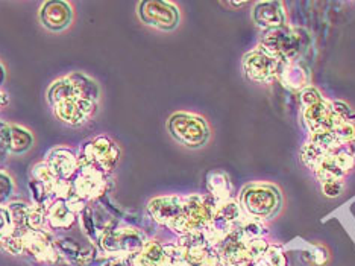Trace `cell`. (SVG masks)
I'll return each instance as SVG.
<instances>
[{"mask_svg": "<svg viewBox=\"0 0 355 266\" xmlns=\"http://www.w3.org/2000/svg\"><path fill=\"white\" fill-rule=\"evenodd\" d=\"M239 204L249 219L264 221L278 212L281 206V193L273 184L252 183L241 189Z\"/></svg>", "mask_w": 355, "mask_h": 266, "instance_id": "obj_1", "label": "cell"}, {"mask_svg": "<svg viewBox=\"0 0 355 266\" xmlns=\"http://www.w3.org/2000/svg\"><path fill=\"white\" fill-rule=\"evenodd\" d=\"M217 201L209 195H193L184 197V215L178 225L176 235L185 236L191 233H204L213 222V217L217 208Z\"/></svg>", "mask_w": 355, "mask_h": 266, "instance_id": "obj_2", "label": "cell"}, {"mask_svg": "<svg viewBox=\"0 0 355 266\" xmlns=\"http://www.w3.org/2000/svg\"><path fill=\"white\" fill-rule=\"evenodd\" d=\"M120 154V147L111 137L98 135L80 144L78 160L79 166H93L111 176L119 165Z\"/></svg>", "mask_w": 355, "mask_h": 266, "instance_id": "obj_3", "label": "cell"}, {"mask_svg": "<svg viewBox=\"0 0 355 266\" xmlns=\"http://www.w3.org/2000/svg\"><path fill=\"white\" fill-rule=\"evenodd\" d=\"M167 130L173 139L185 148L196 149L204 147L209 139V126L202 116L193 113H175L167 120Z\"/></svg>", "mask_w": 355, "mask_h": 266, "instance_id": "obj_4", "label": "cell"}, {"mask_svg": "<svg viewBox=\"0 0 355 266\" xmlns=\"http://www.w3.org/2000/svg\"><path fill=\"white\" fill-rule=\"evenodd\" d=\"M148 240V236L141 230L134 227H120L119 225L117 228L102 236L98 248L108 259H114V257L126 259V257L141 251Z\"/></svg>", "mask_w": 355, "mask_h": 266, "instance_id": "obj_5", "label": "cell"}, {"mask_svg": "<svg viewBox=\"0 0 355 266\" xmlns=\"http://www.w3.org/2000/svg\"><path fill=\"white\" fill-rule=\"evenodd\" d=\"M286 64L287 61L279 60L261 43L243 56L245 75L258 84H270L275 79H279Z\"/></svg>", "mask_w": 355, "mask_h": 266, "instance_id": "obj_6", "label": "cell"}, {"mask_svg": "<svg viewBox=\"0 0 355 266\" xmlns=\"http://www.w3.org/2000/svg\"><path fill=\"white\" fill-rule=\"evenodd\" d=\"M110 178L111 176L103 174L99 169L85 165L79 166V171L71 178V186H73L76 197L90 204L108 195Z\"/></svg>", "mask_w": 355, "mask_h": 266, "instance_id": "obj_7", "label": "cell"}, {"mask_svg": "<svg viewBox=\"0 0 355 266\" xmlns=\"http://www.w3.org/2000/svg\"><path fill=\"white\" fill-rule=\"evenodd\" d=\"M139 17L150 28L173 31L180 25V10L173 2L164 0H144L139 3Z\"/></svg>", "mask_w": 355, "mask_h": 266, "instance_id": "obj_8", "label": "cell"}, {"mask_svg": "<svg viewBox=\"0 0 355 266\" xmlns=\"http://www.w3.org/2000/svg\"><path fill=\"white\" fill-rule=\"evenodd\" d=\"M261 44L279 60L293 63L295 56L302 51V35L292 28L282 26L278 29L266 31Z\"/></svg>", "mask_w": 355, "mask_h": 266, "instance_id": "obj_9", "label": "cell"}, {"mask_svg": "<svg viewBox=\"0 0 355 266\" xmlns=\"http://www.w3.org/2000/svg\"><path fill=\"white\" fill-rule=\"evenodd\" d=\"M148 213L157 224L176 231L184 215V197L166 195L149 201Z\"/></svg>", "mask_w": 355, "mask_h": 266, "instance_id": "obj_10", "label": "cell"}, {"mask_svg": "<svg viewBox=\"0 0 355 266\" xmlns=\"http://www.w3.org/2000/svg\"><path fill=\"white\" fill-rule=\"evenodd\" d=\"M52 113L61 124L71 128H79L90 122L94 117L96 113H98V102L80 98L64 101L53 106Z\"/></svg>", "mask_w": 355, "mask_h": 266, "instance_id": "obj_11", "label": "cell"}, {"mask_svg": "<svg viewBox=\"0 0 355 266\" xmlns=\"http://www.w3.org/2000/svg\"><path fill=\"white\" fill-rule=\"evenodd\" d=\"M53 244L62 262L78 266L92 265L98 254V247L92 242H83L73 236H53Z\"/></svg>", "mask_w": 355, "mask_h": 266, "instance_id": "obj_12", "label": "cell"}, {"mask_svg": "<svg viewBox=\"0 0 355 266\" xmlns=\"http://www.w3.org/2000/svg\"><path fill=\"white\" fill-rule=\"evenodd\" d=\"M23 242H25V254L31 256L35 262L51 265L62 262L55 248L52 233L47 231L46 228L34 231L29 230Z\"/></svg>", "mask_w": 355, "mask_h": 266, "instance_id": "obj_13", "label": "cell"}, {"mask_svg": "<svg viewBox=\"0 0 355 266\" xmlns=\"http://www.w3.org/2000/svg\"><path fill=\"white\" fill-rule=\"evenodd\" d=\"M304 120L311 134L318 131H333L337 125L348 119L338 116L333 108V102L324 99L309 108H304Z\"/></svg>", "mask_w": 355, "mask_h": 266, "instance_id": "obj_14", "label": "cell"}, {"mask_svg": "<svg viewBox=\"0 0 355 266\" xmlns=\"http://www.w3.org/2000/svg\"><path fill=\"white\" fill-rule=\"evenodd\" d=\"M40 22L52 32L67 29L73 20V8L66 0H47L40 8Z\"/></svg>", "mask_w": 355, "mask_h": 266, "instance_id": "obj_15", "label": "cell"}, {"mask_svg": "<svg viewBox=\"0 0 355 266\" xmlns=\"http://www.w3.org/2000/svg\"><path fill=\"white\" fill-rule=\"evenodd\" d=\"M44 161L49 165L51 171L58 180H71L79 171L78 152L66 147L52 148L46 154Z\"/></svg>", "mask_w": 355, "mask_h": 266, "instance_id": "obj_16", "label": "cell"}, {"mask_svg": "<svg viewBox=\"0 0 355 266\" xmlns=\"http://www.w3.org/2000/svg\"><path fill=\"white\" fill-rule=\"evenodd\" d=\"M252 19L258 28L272 31L286 26V11L281 2H258L254 6Z\"/></svg>", "mask_w": 355, "mask_h": 266, "instance_id": "obj_17", "label": "cell"}, {"mask_svg": "<svg viewBox=\"0 0 355 266\" xmlns=\"http://www.w3.org/2000/svg\"><path fill=\"white\" fill-rule=\"evenodd\" d=\"M78 221V215L64 199H55L46 210V228L51 231H67Z\"/></svg>", "mask_w": 355, "mask_h": 266, "instance_id": "obj_18", "label": "cell"}, {"mask_svg": "<svg viewBox=\"0 0 355 266\" xmlns=\"http://www.w3.org/2000/svg\"><path fill=\"white\" fill-rule=\"evenodd\" d=\"M129 266H168L164 247L158 240H148L141 251L126 257Z\"/></svg>", "mask_w": 355, "mask_h": 266, "instance_id": "obj_19", "label": "cell"}, {"mask_svg": "<svg viewBox=\"0 0 355 266\" xmlns=\"http://www.w3.org/2000/svg\"><path fill=\"white\" fill-rule=\"evenodd\" d=\"M207 189L208 195L213 197L217 203H223V201L231 199L232 183L230 180V176L225 172H209L207 176Z\"/></svg>", "mask_w": 355, "mask_h": 266, "instance_id": "obj_20", "label": "cell"}, {"mask_svg": "<svg viewBox=\"0 0 355 266\" xmlns=\"http://www.w3.org/2000/svg\"><path fill=\"white\" fill-rule=\"evenodd\" d=\"M67 76L71 81V84H73L76 88L78 98L85 99V101L99 102L101 88L93 78L87 76L85 74H83V72H71V74H69Z\"/></svg>", "mask_w": 355, "mask_h": 266, "instance_id": "obj_21", "label": "cell"}, {"mask_svg": "<svg viewBox=\"0 0 355 266\" xmlns=\"http://www.w3.org/2000/svg\"><path fill=\"white\" fill-rule=\"evenodd\" d=\"M78 93L75 85L71 84V81L69 76H62L60 79H56L55 83L49 87V90L46 93V99L49 102V106L53 107L56 103L64 102V101H70V99H76Z\"/></svg>", "mask_w": 355, "mask_h": 266, "instance_id": "obj_22", "label": "cell"}, {"mask_svg": "<svg viewBox=\"0 0 355 266\" xmlns=\"http://www.w3.org/2000/svg\"><path fill=\"white\" fill-rule=\"evenodd\" d=\"M28 231L29 230L26 227H14L12 225L10 231L0 239V249L10 256L25 254V242H23V239H25Z\"/></svg>", "mask_w": 355, "mask_h": 266, "instance_id": "obj_23", "label": "cell"}, {"mask_svg": "<svg viewBox=\"0 0 355 266\" xmlns=\"http://www.w3.org/2000/svg\"><path fill=\"white\" fill-rule=\"evenodd\" d=\"M279 81L284 87L290 88L292 92H297V90H304L309 85H306V74L305 70L300 66H296L295 63H287L284 69H282L281 75H279Z\"/></svg>", "mask_w": 355, "mask_h": 266, "instance_id": "obj_24", "label": "cell"}, {"mask_svg": "<svg viewBox=\"0 0 355 266\" xmlns=\"http://www.w3.org/2000/svg\"><path fill=\"white\" fill-rule=\"evenodd\" d=\"M34 147V134L21 125H11V154H25Z\"/></svg>", "mask_w": 355, "mask_h": 266, "instance_id": "obj_25", "label": "cell"}, {"mask_svg": "<svg viewBox=\"0 0 355 266\" xmlns=\"http://www.w3.org/2000/svg\"><path fill=\"white\" fill-rule=\"evenodd\" d=\"M31 207L32 206H29L28 203H21V201H11L6 206L14 227H26V219L31 212Z\"/></svg>", "mask_w": 355, "mask_h": 266, "instance_id": "obj_26", "label": "cell"}, {"mask_svg": "<svg viewBox=\"0 0 355 266\" xmlns=\"http://www.w3.org/2000/svg\"><path fill=\"white\" fill-rule=\"evenodd\" d=\"M15 195V183L12 176L0 169V207H6Z\"/></svg>", "mask_w": 355, "mask_h": 266, "instance_id": "obj_27", "label": "cell"}, {"mask_svg": "<svg viewBox=\"0 0 355 266\" xmlns=\"http://www.w3.org/2000/svg\"><path fill=\"white\" fill-rule=\"evenodd\" d=\"M26 228L31 231L46 228V208L37 206L31 207V212L26 219Z\"/></svg>", "mask_w": 355, "mask_h": 266, "instance_id": "obj_28", "label": "cell"}, {"mask_svg": "<svg viewBox=\"0 0 355 266\" xmlns=\"http://www.w3.org/2000/svg\"><path fill=\"white\" fill-rule=\"evenodd\" d=\"M333 131L342 143L355 139V124L349 122V120H345L340 125H337Z\"/></svg>", "mask_w": 355, "mask_h": 266, "instance_id": "obj_29", "label": "cell"}, {"mask_svg": "<svg viewBox=\"0 0 355 266\" xmlns=\"http://www.w3.org/2000/svg\"><path fill=\"white\" fill-rule=\"evenodd\" d=\"M322 101H324V98H322V94L318 88L306 87L301 92V102H302L304 108H309V107L314 106V103L322 102Z\"/></svg>", "mask_w": 355, "mask_h": 266, "instance_id": "obj_30", "label": "cell"}, {"mask_svg": "<svg viewBox=\"0 0 355 266\" xmlns=\"http://www.w3.org/2000/svg\"><path fill=\"white\" fill-rule=\"evenodd\" d=\"M322 190H324V193L328 198H337L343 190V181L322 183Z\"/></svg>", "mask_w": 355, "mask_h": 266, "instance_id": "obj_31", "label": "cell"}, {"mask_svg": "<svg viewBox=\"0 0 355 266\" xmlns=\"http://www.w3.org/2000/svg\"><path fill=\"white\" fill-rule=\"evenodd\" d=\"M12 227L11 216L6 207H0V239H2Z\"/></svg>", "mask_w": 355, "mask_h": 266, "instance_id": "obj_32", "label": "cell"}, {"mask_svg": "<svg viewBox=\"0 0 355 266\" xmlns=\"http://www.w3.org/2000/svg\"><path fill=\"white\" fill-rule=\"evenodd\" d=\"M0 142H2L8 151L11 149V125H8L0 120Z\"/></svg>", "mask_w": 355, "mask_h": 266, "instance_id": "obj_33", "label": "cell"}, {"mask_svg": "<svg viewBox=\"0 0 355 266\" xmlns=\"http://www.w3.org/2000/svg\"><path fill=\"white\" fill-rule=\"evenodd\" d=\"M102 266H129V263L122 257H114V259H108Z\"/></svg>", "mask_w": 355, "mask_h": 266, "instance_id": "obj_34", "label": "cell"}, {"mask_svg": "<svg viewBox=\"0 0 355 266\" xmlns=\"http://www.w3.org/2000/svg\"><path fill=\"white\" fill-rule=\"evenodd\" d=\"M8 154H10V151H8V148L5 147V144L0 142V163H2V161H5Z\"/></svg>", "mask_w": 355, "mask_h": 266, "instance_id": "obj_35", "label": "cell"}, {"mask_svg": "<svg viewBox=\"0 0 355 266\" xmlns=\"http://www.w3.org/2000/svg\"><path fill=\"white\" fill-rule=\"evenodd\" d=\"M223 5L231 6V8H243L248 5V2H225Z\"/></svg>", "mask_w": 355, "mask_h": 266, "instance_id": "obj_36", "label": "cell"}, {"mask_svg": "<svg viewBox=\"0 0 355 266\" xmlns=\"http://www.w3.org/2000/svg\"><path fill=\"white\" fill-rule=\"evenodd\" d=\"M5 78H6V74H5V67H3V64L0 63V87L3 85V83H5Z\"/></svg>", "mask_w": 355, "mask_h": 266, "instance_id": "obj_37", "label": "cell"}]
</instances>
